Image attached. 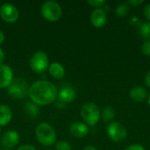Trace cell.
<instances>
[{
  "mask_svg": "<svg viewBox=\"0 0 150 150\" xmlns=\"http://www.w3.org/2000/svg\"><path fill=\"white\" fill-rule=\"evenodd\" d=\"M28 95L34 104L46 105L53 103L56 99L58 91L56 86L51 82L40 80L34 82L29 87Z\"/></svg>",
  "mask_w": 150,
  "mask_h": 150,
  "instance_id": "obj_1",
  "label": "cell"
},
{
  "mask_svg": "<svg viewBox=\"0 0 150 150\" xmlns=\"http://www.w3.org/2000/svg\"><path fill=\"white\" fill-rule=\"evenodd\" d=\"M35 134L39 142L44 146H51L56 142V133L48 123H40L35 129Z\"/></svg>",
  "mask_w": 150,
  "mask_h": 150,
  "instance_id": "obj_2",
  "label": "cell"
},
{
  "mask_svg": "<svg viewBox=\"0 0 150 150\" xmlns=\"http://www.w3.org/2000/svg\"><path fill=\"white\" fill-rule=\"evenodd\" d=\"M81 117L87 126H95L101 118V112L99 108L95 103L88 102L83 105L81 107Z\"/></svg>",
  "mask_w": 150,
  "mask_h": 150,
  "instance_id": "obj_3",
  "label": "cell"
},
{
  "mask_svg": "<svg viewBox=\"0 0 150 150\" xmlns=\"http://www.w3.org/2000/svg\"><path fill=\"white\" fill-rule=\"evenodd\" d=\"M41 15L49 21H57L62 16V9L61 5L55 1H46L42 4L40 8Z\"/></svg>",
  "mask_w": 150,
  "mask_h": 150,
  "instance_id": "obj_4",
  "label": "cell"
},
{
  "mask_svg": "<svg viewBox=\"0 0 150 150\" xmlns=\"http://www.w3.org/2000/svg\"><path fill=\"white\" fill-rule=\"evenodd\" d=\"M30 67L36 73H43L49 67V59L45 52L38 51L30 59Z\"/></svg>",
  "mask_w": 150,
  "mask_h": 150,
  "instance_id": "obj_5",
  "label": "cell"
},
{
  "mask_svg": "<svg viewBox=\"0 0 150 150\" xmlns=\"http://www.w3.org/2000/svg\"><path fill=\"white\" fill-rule=\"evenodd\" d=\"M29 87L26 81L23 78H16L8 87V94L17 99L24 98L28 95Z\"/></svg>",
  "mask_w": 150,
  "mask_h": 150,
  "instance_id": "obj_6",
  "label": "cell"
},
{
  "mask_svg": "<svg viewBox=\"0 0 150 150\" xmlns=\"http://www.w3.org/2000/svg\"><path fill=\"white\" fill-rule=\"evenodd\" d=\"M106 133L111 140L115 142H120L124 141L127 134V131L125 126L117 121H113L107 126Z\"/></svg>",
  "mask_w": 150,
  "mask_h": 150,
  "instance_id": "obj_7",
  "label": "cell"
},
{
  "mask_svg": "<svg viewBox=\"0 0 150 150\" xmlns=\"http://www.w3.org/2000/svg\"><path fill=\"white\" fill-rule=\"evenodd\" d=\"M0 16L6 22L14 23L18 18V11L15 5L5 3L0 6Z\"/></svg>",
  "mask_w": 150,
  "mask_h": 150,
  "instance_id": "obj_8",
  "label": "cell"
},
{
  "mask_svg": "<svg viewBox=\"0 0 150 150\" xmlns=\"http://www.w3.org/2000/svg\"><path fill=\"white\" fill-rule=\"evenodd\" d=\"M19 134L15 130H8L1 136V145L5 149L14 148L19 142Z\"/></svg>",
  "mask_w": 150,
  "mask_h": 150,
  "instance_id": "obj_9",
  "label": "cell"
},
{
  "mask_svg": "<svg viewBox=\"0 0 150 150\" xmlns=\"http://www.w3.org/2000/svg\"><path fill=\"white\" fill-rule=\"evenodd\" d=\"M14 80L13 71L5 64L0 65V88H8Z\"/></svg>",
  "mask_w": 150,
  "mask_h": 150,
  "instance_id": "obj_10",
  "label": "cell"
},
{
  "mask_svg": "<svg viewBox=\"0 0 150 150\" xmlns=\"http://www.w3.org/2000/svg\"><path fill=\"white\" fill-rule=\"evenodd\" d=\"M107 21L106 11L103 8L95 9L91 14V22L95 27H102Z\"/></svg>",
  "mask_w": 150,
  "mask_h": 150,
  "instance_id": "obj_11",
  "label": "cell"
},
{
  "mask_svg": "<svg viewBox=\"0 0 150 150\" xmlns=\"http://www.w3.org/2000/svg\"><path fill=\"white\" fill-rule=\"evenodd\" d=\"M59 100L62 103H70L74 101L76 98V90L69 85H66L62 87L60 91L58 92Z\"/></svg>",
  "mask_w": 150,
  "mask_h": 150,
  "instance_id": "obj_12",
  "label": "cell"
},
{
  "mask_svg": "<svg viewBox=\"0 0 150 150\" xmlns=\"http://www.w3.org/2000/svg\"><path fill=\"white\" fill-rule=\"evenodd\" d=\"M69 133L76 138H83L89 134V127L83 122H75L69 126Z\"/></svg>",
  "mask_w": 150,
  "mask_h": 150,
  "instance_id": "obj_13",
  "label": "cell"
},
{
  "mask_svg": "<svg viewBox=\"0 0 150 150\" xmlns=\"http://www.w3.org/2000/svg\"><path fill=\"white\" fill-rule=\"evenodd\" d=\"M129 96H130L131 99L135 102H143L146 100V98L148 97V93H147L146 89H144L143 87H141V86H137V87L133 88L130 91Z\"/></svg>",
  "mask_w": 150,
  "mask_h": 150,
  "instance_id": "obj_14",
  "label": "cell"
},
{
  "mask_svg": "<svg viewBox=\"0 0 150 150\" xmlns=\"http://www.w3.org/2000/svg\"><path fill=\"white\" fill-rule=\"evenodd\" d=\"M49 74L56 79H62L65 76V69L64 67L57 62H52L48 67Z\"/></svg>",
  "mask_w": 150,
  "mask_h": 150,
  "instance_id": "obj_15",
  "label": "cell"
},
{
  "mask_svg": "<svg viewBox=\"0 0 150 150\" xmlns=\"http://www.w3.org/2000/svg\"><path fill=\"white\" fill-rule=\"evenodd\" d=\"M12 117L11 108L6 105H0V127L7 125Z\"/></svg>",
  "mask_w": 150,
  "mask_h": 150,
  "instance_id": "obj_16",
  "label": "cell"
},
{
  "mask_svg": "<svg viewBox=\"0 0 150 150\" xmlns=\"http://www.w3.org/2000/svg\"><path fill=\"white\" fill-rule=\"evenodd\" d=\"M116 116V112L112 106H105L102 112H101V117L105 122H111L114 120Z\"/></svg>",
  "mask_w": 150,
  "mask_h": 150,
  "instance_id": "obj_17",
  "label": "cell"
},
{
  "mask_svg": "<svg viewBox=\"0 0 150 150\" xmlns=\"http://www.w3.org/2000/svg\"><path fill=\"white\" fill-rule=\"evenodd\" d=\"M25 112L32 118H37L40 114V109L33 102H26L25 105Z\"/></svg>",
  "mask_w": 150,
  "mask_h": 150,
  "instance_id": "obj_18",
  "label": "cell"
},
{
  "mask_svg": "<svg viewBox=\"0 0 150 150\" xmlns=\"http://www.w3.org/2000/svg\"><path fill=\"white\" fill-rule=\"evenodd\" d=\"M129 11H130V5L127 3H121L115 9L116 15L121 18L127 17Z\"/></svg>",
  "mask_w": 150,
  "mask_h": 150,
  "instance_id": "obj_19",
  "label": "cell"
},
{
  "mask_svg": "<svg viewBox=\"0 0 150 150\" xmlns=\"http://www.w3.org/2000/svg\"><path fill=\"white\" fill-rule=\"evenodd\" d=\"M140 34L146 40H150V22L143 23L142 25L139 28Z\"/></svg>",
  "mask_w": 150,
  "mask_h": 150,
  "instance_id": "obj_20",
  "label": "cell"
},
{
  "mask_svg": "<svg viewBox=\"0 0 150 150\" xmlns=\"http://www.w3.org/2000/svg\"><path fill=\"white\" fill-rule=\"evenodd\" d=\"M56 150H72L70 144L65 141H58L55 143Z\"/></svg>",
  "mask_w": 150,
  "mask_h": 150,
  "instance_id": "obj_21",
  "label": "cell"
},
{
  "mask_svg": "<svg viewBox=\"0 0 150 150\" xmlns=\"http://www.w3.org/2000/svg\"><path fill=\"white\" fill-rule=\"evenodd\" d=\"M128 22H129V24L132 26L136 27V28H140L142 25V24H143L142 20L140 18H138V17H132L131 18H129Z\"/></svg>",
  "mask_w": 150,
  "mask_h": 150,
  "instance_id": "obj_22",
  "label": "cell"
},
{
  "mask_svg": "<svg viewBox=\"0 0 150 150\" xmlns=\"http://www.w3.org/2000/svg\"><path fill=\"white\" fill-rule=\"evenodd\" d=\"M142 52L146 56L150 57V40H146L142 46Z\"/></svg>",
  "mask_w": 150,
  "mask_h": 150,
  "instance_id": "obj_23",
  "label": "cell"
},
{
  "mask_svg": "<svg viewBox=\"0 0 150 150\" xmlns=\"http://www.w3.org/2000/svg\"><path fill=\"white\" fill-rule=\"evenodd\" d=\"M87 3L90 5H91L93 7H96V9L100 8V7H103L105 4V2L104 0H89Z\"/></svg>",
  "mask_w": 150,
  "mask_h": 150,
  "instance_id": "obj_24",
  "label": "cell"
},
{
  "mask_svg": "<svg viewBox=\"0 0 150 150\" xmlns=\"http://www.w3.org/2000/svg\"><path fill=\"white\" fill-rule=\"evenodd\" d=\"M124 150H146L145 148L141 144H133L128 147H127Z\"/></svg>",
  "mask_w": 150,
  "mask_h": 150,
  "instance_id": "obj_25",
  "label": "cell"
},
{
  "mask_svg": "<svg viewBox=\"0 0 150 150\" xmlns=\"http://www.w3.org/2000/svg\"><path fill=\"white\" fill-rule=\"evenodd\" d=\"M143 14L145 16V18H147V20H149V22H150V4H148L144 9H143Z\"/></svg>",
  "mask_w": 150,
  "mask_h": 150,
  "instance_id": "obj_26",
  "label": "cell"
},
{
  "mask_svg": "<svg viewBox=\"0 0 150 150\" xmlns=\"http://www.w3.org/2000/svg\"><path fill=\"white\" fill-rule=\"evenodd\" d=\"M129 5H132V6H138V5H141L144 3L143 0H129L127 2Z\"/></svg>",
  "mask_w": 150,
  "mask_h": 150,
  "instance_id": "obj_27",
  "label": "cell"
},
{
  "mask_svg": "<svg viewBox=\"0 0 150 150\" xmlns=\"http://www.w3.org/2000/svg\"><path fill=\"white\" fill-rule=\"evenodd\" d=\"M18 150H37L33 145H28V144H25V145H22L21 147H19Z\"/></svg>",
  "mask_w": 150,
  "mask_h": 150,
  "instance_id": "obj_28",
  "label": "cell"
},
{
  "mask_svg": "<svg viewBox=\"0 0 150 150\" xmlns=\"http://www.w3.org/2000/svg\"><path fill=\"white\" fill-rule=\"evenodd\" d=\"M145 83L147 84L148 87L150 88V70L147 73V75L145 76Z\"/></svg>",
  "mask_w": 150,
  "mask_h": 150,
  "instance_id": "obj_29",
  "label": "cell"
},
{
  "mask_svg": "<svg viewBox=\"0 0 150 150\" xmlns=\"http://www.w3.org/2000/svg\"><path fill=\"white\" fill-rule=\"evenodd\" d=\"M4 51L0 48V65H2L3 62H4Z\"/></svg>",
  "mask_w": 150,
  "mask_h": 150,
  "instance_id": "obj_30",
  "label": "cell"
},
{
  "mask_svg": "<svg viewBox=\"0 0 150 150\" xmlns=\"http://www.w3.org/2000/svg\"><path fill=\"white\" fill-rule=\"evenodd\" d=\"M83 150H98L97 149V148L96 147H94V146H91V145H89V146H86Z\"/></svg>",
  "mask_w": 150,
  "mask_h": 150,
  "instance_id": "obj_31",
  "label": "cell"
},
{
  "mask_svg": "<svg viewBox=\"0 0 150 150\" xmlns=\"http://www.w3.org/2000/svg\"><path fill=\"white\" fill-rule=\"evenodd\" d=\"M4 33L0 30V45L4 42Z\"/></svg>",
  "mask_w": 150,
  "mask_h": 150,
  "instance_id": "obj_32",
  "label": "cell"
},
{
  "mask_svg": "<svg viewBox=\"0 0 150 150\" xmlns=\"http://www.w3.org/2000/svg\"><path fill=\"white\" fill-rule=\"evenodd\" d=\"M148 102H149V105L150 106V94L149 95V98H148Z\"/></svg>",
  "mask_w": 150,
  "mask_h": 150,
  "instance_id": "obj_33",
  "label": "cell"
},
{
  "mask_svg": "<svg viewBox=\"0 0 150 150\" xmlns=\"http://www.w3.org/2000/svg\"><path fill=\"white\" fill-rule=\"evenodd\" d=\"M0 137H1V127H0Z\"/></svg>",
  "mask_w": 150,
  "mask_h": 150,
  "instance_id": "obj_34",
  "label": "cell"
},
{
  "mask_svg": "<svg viewBox=\"0 0 150 150\" xmlns=\"http://www.w3.org/2000/svg\"><path fill=\"white\" fill-rule=\"evenodd\" d=\"M3 150H8V149H3Z\"/></svg>",
  "mask_w": 150,
  "mask_h": 150,
  "instance_id": "obj_35",
  "label": "cell"
}]
</instances>
